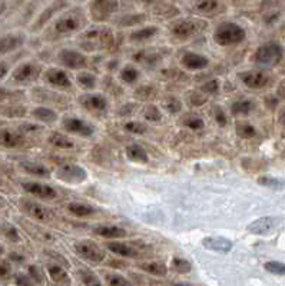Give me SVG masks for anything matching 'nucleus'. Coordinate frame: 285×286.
Wrapping results in <instances>:
<instances>
[{
  "mask_svg": "<svg viewBox=\"0 0 285 286\" xmlns=\"http://www.w3.org/2000/svg\"><path fill=\"white\" fill-rule=\"evenodd\" d=\"M56 175L60 180L67 182V183H80L87 177L85 169L76 163H65V165L59 166Z\"/></svg>",
  "mask_w": 285,
  "mask_h": 286,
  "instance_id": "0eeeda50",
  "label": "nucleus"
},
{
  "mask_svg": "<svg viewBox=\"0 0 285 286\" xmlns=\"http://www.w3.org/2000/svg\"><path fill=\"white\" fill-rule=\"evenodd\" d=\"M80 103L82 106H85L86 109L89 111H96V112H102L108 108V101L106 98L102 96V94H85L82 99H80Z\"/></svg>",
  "mask_w": 285,
  "mask_h": 286,
  "instance_id": "5701e85b",
  "label": "nucleus"
},
{
  "mask_svg": "<svg viewBox=\"0 0 285 286\" xmlns=\"http://www.w3.org/2000/svg\"><path fill=\"white\" fill-rule=\"evenodd\" d=\"M183 125L192 130H200L204 128V120L198 118V116H189V118L185 119Z\"/></svg>",
  "mask_w": 285,
  "mask_h": 286,
  "instance_id": "a18cd8bd",
  "label": "nucleus"
},
{
  "mask_svg": "<svg viewBox=\"0 0 285 286\" xmlns=\"http://www.w3.org/2000/svg\"><path fill=\"white\" fill-rule=\"evenodd\" d=\"M20 167L26 172L33 176H39V177H49L50 172L46 166L40 165V163H35V162H22Z\"/></svg>",
  "mask_w": 285,
  "mask_h": 286,
  "instance_id": "bb28decb",
  "label": "nucleus"
},
{
  "mask_svg": "<svg viewBox=\"0 0 285 286\" xmlns=\"http://www.w3.org/2000/svg\"><path fill=\"white\" fill-rule=\"evenodd\" d=\"M279 122H281L282 126H285V109L281 112V115H279Z\"/></svg>",
  "mask_w": 285,
  "mask_h": 286,
  "instance_id": "052dcab7",
  "label": "nucleus"
},
{
  "mask_svg": "<svg viewBox=\"0 0 285 286\" xmlns=\"http://www.w3.org/2000/svg\"><path fill=\"white\" fill-rule=\"evenodd\" d=\"M30 273H32V275L35 276V279H36L38 282H40V275H39V273H38V269L33 268V266H32V268H30Z\"/></svg>",
  "mask_w": 285,
  "mask_h": 286,
  "instance_id": "bf43d9fd",
  "label": "nucleus"
},
{
  "mask_svg": "<svg viewBox=\"0 0 285 286\" xmlns=\"http://www.w3.org/2000/svg\"><path fill=\"white\" fill-rule=\"evenodd\" d=\"M23 189L30 195H35L38 198L42 199H56L57 192L52 187V186L45 185V183H38V182H28V183H23Z\"/></svg>",
  "mask_w": 285,
  "mask_h": 286,
  "instance_id": "ddd939ff",
  "label": "nucleus"
},
{
  "mask_svg": "<svg viewBox=\"0 0 285 286\" xmlns=\"http://www.w3.org/2000/svg\"><path fill=\"white\" fill-rule=\"evenodd\" d=\"M139 268L145 272H148V273H151V275H156V276H165L168 272L166 266L159 263V262H146V263L139 265Z\"/></svg>",
  "mask_w": 285,
  "mask_h": 286,
  "instance_id": "473e14b6",
  "label": "nucleus"
},
{
  "mask_svg": "<svg viewBox=\"0 0 285 286\" xmlns=\"http://www.w3.org/2000/svg\"><path fill=\"white\" fill-rule=\"evenodd\" d=\"M5 10H6V3H5V2H0V16L5 13Z\"/></svg>",
  "mask_w": 285,
  "mask_h": 286,
  "instance_id": "680f3d73",
  "label": "nucleus"
},
{
  "mask_svg": "<svg viewBox=\"0 0 285 286\" xmlns=\"http://www.w3.org/2000/svg\"><path fill=\"white\" fill-rule=\"evenodd\" d=\"M172 286H192V285H189V283H175V285Z\"/></svg>",
  "mask_w": 285,
  "mask_h": 286,
  "instance_id": "e2e57ef3",
  "label": "nucleus"
},
{
  "mask_svg": "<svg viewBox=\"0 0 285 286\" xmlns=\"http://www.w3.org/2000/svg\"><path fill=\"white\" fill-rule=\"evenodd\" d=\"M214 118L217 120L219 126H225L228 123V119H227V115H225V111L221 108V106H215L214 108Z\"/></svg>",
  "mask_w": 285,
  "mask_h": 286,
  "instance_id": "09e8293b",
  "label": "nucleus"
},
{
  "mask_svg": "<svg viewBox=\"0 0 285 286\" xmlns=\"http://www.w3.org/2000/svg\"><path fill=\"white\" fill-rule=\"evenodd\" d=\"M172 266H173V269H175L176 272H179V273H188L191 269H192V265H191L189 262L181 258L173 259V260H172Z\"/></svg>",
  "mask_w": 285,
  "mask_h": 286,
  "instance_id": "a19ab883",
  "label": "nucleus"
},
{
  "mask_svg": "<svg viewBox=\"0 0 285 286\" xmlns=\"http://www.w3.org/2000/svg\"><path fill=\"white\" fill-rule=\"evenodd\" d=\"M182 65L189 70H201L209 65V59L207 56L195 53V52H185L181 57Z\"/></svg>",
  "mask_w": 285,
  "mask_h": 286,
  "instance_id": "f3484780",
  "label": "nucleus"
},
{
  "mask_svg": "<svg viewBox=\"0 0 285 286\" xmlns=\"http://www.w3.org/2000/svg\"><path fill=\"white\" fill-rule=\"evenodd\" d=\"M201 90L208 93V94H214V93H217L219 90V82L217 79H215V80H209V82H207L205 84H202Z\"/></svg>",
  "mask_w": 285,
  "mask_h": 286,
  "instance_id": "3c124183",
  "label": "nucleus"
},
{
  "mask_svg": "<svg viewBox=\"0 0 285 286\" xmlns=\"http://www.w3.org/2000/svg\"><path fill=\"white\" fill-rule=\"evenodd\" d=\"M83 45L89 47L90 50L95 49H105V47L112 46L114 43V33L111 29H106L104 26H96L86 30L82 33Z\"/></svg>",
  "mask_w": 285,
  "mask_h": 286,
  "instance_id": "20e7f679",
  "label": "nucleus"
},
{
  "mask_svg": "<svg viewBox=\"0 0 285 286\" xmlns=\"http://www.w3.org/2000/svg\"><path fill=\"white\" fill-rule=\"evenodd\" d=\"M65 8H66V0H55L53 3H50L48 8L39 15V18L36 19V22H35L33 29L38 30V29H40L42 26H45L46 23H49V22L53 19L55 15H59L60 12H63Z\"/></svg>",
  "mask_w": 285,
  "mask_h": 286,
  "instance_id": "9b49d317",
  "label": "nucleus"
},
{
  "mask_svg": "<svg viewBox=\"0 0 285 286\" xmlns=\"http://www.w3.org/2000/svg\"><path fill=\"white\" fill-rule=\"evenodd\" d=\"M125 152H126V156H128L129 160L141 162V163H146V162H148V153H146V150H145L142 146L136 145V143L128 145L126 149H125Z\"/></svg>",
  "mask_w": 285,
  "mask_h": 286,
  "instance_id": "a878e982",
  "label": "nucleus"
},
{
  "mask_svg": "<svg viewBox=\"0 0 285 286\" xmlns=\"http://www.w3.org/2000/svg\"><path fill=\"white\" fill-rule=\"evenodd\" d=\"M136 3H139V5H142L145 8H156L159 3H161L162 0H135Z\"/></svg>",
  "mask_w": 285,
  "mask_h": 286,
  "instance_id": "6e6d98bb",
  "label": "nucleus"
},
{
  "mask_svg": "<svg viewBox=\"0 0 285 286\" xmlns=\"http://www.w3.org/2000/svg\"><path fill=\"white\" fill-rule=\"evenodd\" d=\"M62 126L67 132L79 135V136H85V138L92 136L93 132H95L92 125H89L87 122L79 119V118H66V119H63V122H62Z\"/></svg>",
  "mask_w": 285,
  "mask_h": 286,
  "instance_id": "9d476101",
  "label": "nucleus"
},
{
  "mask_svg": "<svg viewBox=\"0 0 285 286\" xmlns=\"http://www.w3.org/2000/svg\"><path fill=\"white\" fill-rule=\"evenodd\" d=\"M67 211L72 213V215H75V216L85 218V216H89V215L95 213V208H92L89 205H85V203L72 202L67 205Z\"/></svg>",
  "mask_w": 285,
  "mask_h": 286,
  "instance_id": "cd10ccee",
  "label": "nucleus"
},
{
  "mask_svg": "<svg viewBox=\"0 0 285 286\" xmlns=\"http://www.w3.org/2000/svg\"><path fill=\"white\" fill-rule=\"evenodd\" d=\"M242 83L251 89H262L269 83V76L265 72H245L239 74Z\"/></svg>",
  "mask_w": 285,
  "mask_h": 286,
  "instance_id": "4468645a",
  "label": "nucleus"
},
{
  "mask_svg": "<svg viewBox=\"0 0 285 286\" xmlns=\"http://www.w3.org/2000/svg\"><path fill=\"white\" fill-rule=\"evenodd\" d=\"M57 57H59V62L69 69H82L87 66L86 56L73 49H62Z\"/></svg>",
  "mask_w": 285,
  "mask_h": 286,
  "instance_id": "6e6552de",
  "label": "nucleus"
},
{
  "mask_svg": "<svg viewBox=\"0 0 285 286\" xmlns=\"http://www.w3.org/2000/svg\"><path fill=\"white\" fill-rule=\"evenodd\" d=\"M106 280L111 286H133L126 277L121 276V275H116V273H112V275H108L106 276Z\"/></svg>",
  "mask_w": 285,
  "mask_h": 286,
  "instance_id": "c03bdc74",
  "label": "nucleus"
},
{
  "mask_svg": "<svg viewBox=\"0 0 285 286\" xmlns=\"http://www.w3.org/2000/svg\"><path fill=\"white\" fill-rule=\"evenodd\" d=\"M2 253H3V248L0 246V255H2Z\"/></svg>",
  "mask_w": 285,
  "mask_h": 286,
  "instance_id": "69168bd1",
  "label": "nucleus"
},
{
  "mask_svg": "<svg viewBox=\"0 0 285 286\" xmlns=\"http://www.w3.org/2000/svg\"><path fill=\"white\" fill-rule=\"evenodd\" d=\"M22 205V209L23 212L28 213L30 218L36 219V221L48 222L52 216V213L49 212L48 209L42 205H39L36 202H32V201H23L20 203Z\"/></svg>",
  "mask_w": 285,
  "mask_h": 286,
  "instance_id": "dca6fc26",
  "label": "nucleus"
},
{
  "mask_svg": "<svg viewBox=\"0 0 285 286\" xmlns=\"http://www.w3.org/2000/svg\"><path fill=\"white\" fill-rule=\"evenodd\" d=\"M208 26L207 20L192 16V18H178L175 19L169 26L171 35L176 40H188L191 37H195L204 32Z\"/></svg>",
  "mask_w": 285,
  "mask_h": 286,
  "instance_id": "f03ea898",
  "label": "nucleus"
},
{
  "mask_svg": "<svg viewBox=\"0 0 285 286\" xmlns=\"http://www.w3.org/2000/svg\"><path fill=\"white\" fill-rule=\"evenodd\" d=\"M32 115H33V118L38 120H42V122H45V123H50V122H55L57 118L56 112L52 111V109H49V108H36L35 111L32 112Z\"/></svg>",
  "mask_w": 285,
  "mask_h": 286,
  "instance_id": "2f4dec72",
  "label": "nucleus"
},
{
  "mask_svg": "<svg viewBox=\"0 0 285 286\" xmlns=\"http://www.w3.org/2000/svg\"><path fill=\"white\" fill-rule=\"evenodd\" d=\"M235 129H237L238 136H241V138H244V139L254 138V136H255V133H257L255 128H254L252 125L247 123V122H238L237 126H235Z\"/></svg>",
  "mask_w": 285,
  "mask_h": 286,
  "instance_id": "f704fd0d",
  "label": "nucleus"
},
{
  "mask_svg": "<svg viewBox=\"0 0 285 286\" xmlns=\"http://www.w3.org/2000/svg\"><path fill=\"white\" fill-rule=\"evenodd\" d=\"M25 43L23 33H9L6 36L0 37V55H6L10 52L18 50Z\"/></svg>",
  "mask_w": 285,
  "mask_h": 286,
  "instance_id": "2eb2a0df",
  "label": "nucleus"
},
{
  "mask_svg": "<svg viewBox=\"0 0 285 286\" xmlns=\"http://www.w3.org/2000/svg\"><path fill=\"white\" fill-rule=\"evenodd\" d=\"M125 129L128 130V132H131V133L142 135V133L146 132V126L142 125V123H139V122H129V123L125 125Z\"/></svg>",
  "mask_w": 285,
  "mask_h": 286,
  "instance_id": "de8ad7c7",
  "label": "nucleus"
},
{
  "mask_svg": "<svg viewBox=\"0 0 285 286\" xmlns=\"http://www.w3.org/2000/svg\"><path fill=\"white\" fill-rule=\"evenodd\" d=\"M247 32L235 22H222L214 30V40L219 46H234L244 42Z\"/></svg>",
  "mask_w": 285,
  "mask_h": 286,
  "instance_id": "7ed1b4c3",
  "label": "nucleus"
},
{
  "mask_svg": "<svg viewBox=\"0 0 285 286\" xmlns=\"http://www.w3.org/2000/svg\"><path fill=\"white\" fill-rule=\"evenodd\" d=\"M49 270V275L50 277L59 283V285H69V282H70V279L67 276V273L65 272V269H62L60 266H56V265H50L48 268Z\"/></svg>",
  "mask_w": 285,
  "mask_h": 286,
  "instance_id": "c756f323",
  "label": "nucleus"
},
{
  "mask_svg": "<svg viewBox=\"0 0 285 286\" xmlns=\"http://www.w3.org/2000/svg\"><path fill=\"white\" fill-rule=\"evenodd\" d=\"M143 118L146 120H149V122H161L162 115L156 106H148L143 111Z\"/></svg>",
  "mask_w": 285,
  "mask_h": 286,
  "instance_id": "79ce46f5",
  "label": "nucleus"
},
{
  "mask_svg": "<svg viewBox=\"0 0 285 286\" xmlns=\"http://www.w3.org/2000/svg\"><path fill=\"white\" fill-rule=\"evenodd\" d=\"M8 72H9V66L6 65L5 62H2V60H0V80H2V79L8 74Z\"/></svg>",
  "mask_w": 285,
  "mask_h": 286,
  "instance_id": "4d7b16f0",
  "label": "nucleus"
},
{
  "mask_svg": "<svg viewBox=\"0 0 285 286\" xmlns=\"http://www.w3.org/2000/svg\"><path fill=\"white\" fill-rule=\"evenodd\" d=\"M146 20V16L142 13H136V15H126L119 20L121 26H139Z\"/></svg>",
  "mask_w": 285,
  "mask_h": 286,
  "instance_id": "c9c22d12",
  "label": "nucleus"
},
{
  "mask_svg": "<svg viewBox=\"0 0 285 286\" xmlns=\"http://www.w3.org/2000/svg\"><path fill=\"white\" fill-rule=\"evenodd\" d=\"M278 94H279V98L285 99V80H282L278 86Z\"/></svg>",
  "mask_w": 285,
  "mask_h": 286,
  "instance_id": "13d9d810",
  "label": "nucleus"
},
{
  "mask_svg": "<svg viewBox=\"0 0 285 286\" xmlns=\"http://www.w3.org/2000/svg\"><path fill=\"white\" fill-rule=\"evenodd\" d=\"M10 268L9 262L8 260H0V277H8L10 275Z\"/></svg>",
  "mask_w": 285,
  "mask_h": 286,
  "instance_id": "5fc2aeb1",
  "label": "nucleus"
},
{
  "mask_svg": "<svg viewBox=\"0 0 285 286\" xmlns=\"http://www.w3.org/2000/svg\"><path fill=\"white\" fill-rule=\"evenodd\" d=\"M138 77H139V72L131 65L125 66L124 69H122V72H121V79H122L124 82H126V83H133V82H136Z\"/></svg>",
  "mask_w": 285,
  "mask_h": 286,
  "instance_id": "e433bc0d",
  "label": "nucleus"
},
{
  "mask_svg": "<svg viewBox=\"0 0 285 286\" xmlns=\"http://www.w3.org/2000/svg\"><path fill=\"white\" fill-rule=\"evenodd\" d=\"M278 223L276 218L272 216H264V218H259L257 221H254L252 223L248 225V231L251 233H255V235H265L269 233Z\"/></svg>",
  "mask_w": 285,
  "mask_h": 286,
  "instance_id": "6ab92c4d",
  "label": "nucleus"
},
{
  "mask_svg": "<svg viewBox=\"0 0 285 286\" xmlns=\"http://www.w3.org/2000/svg\"><path fill=\"white\" fill-rule=\"evenodd\" d=\"M16 285L18 286H35L33 280L26 275H18L16 276Z\"/></svg>",
  "mask_w": 285,
  "mask_h": 286,
  "instance_id": "864d4df0",
  "label": "nucleus"
},
{
  "mask_svg": "<svg viewBox=\"0 0 285 286\" xmlns=\"http://www.w3.org/2000/svg\"><path fill=\"white\" fill-rule=\"evenodd\" d=\"M0 231H2V233H3L8 239L12 240V242H18V240H20L19 232H18V229H16L13 225H10V223H3V225L0 226Z\"/></svg>",
  "mask_w": 285,
  "mask_h": 286,
  "instance_id": "4c0bfd02",
  "label": "nucleus"
},
{
  "mask_svg": "<svg viewBox=\"0 0 285 286\" xmlns=\"http://www.w3.org/2000/svg\"><path fill=\"white\" fill-rule=\"evenodd\" d=\"M282 55H284L282 47L278 43L271 42V43H265V45L258 47L257 52L254 53V62L264 67H272L281 62Z\"/></svg>",
  "mask_w": 285,
  "mask_h": 286,
  "instance_id": "423d86ee",
  "label": "nucleus"
},
{
  "mask_svg": "<svg viewBox=\"0 0 285 286\" xmlns=\"http://www.w3.org/2000/svg\"><path fill=\"white\" fill-rule=\"evenodd\" d=\"M49 143L53 145V146H56V148L59 149H72L75 146L73 142H72L70 139L66 138V136H63V135H60V133H53V135H50V136H49Z\"/></svg>",
  "mask_w": 285,
  "mask_h": 286,
  "instance_id": "72a5a7b5",
  "label": "nucleus"
},
{
  "mask_svg": "<svg viewBox=\"0 0 285 286\" xmlns=\"http://www.w3.org/2000/svg\"><path fill=\"white\" fill-rule=\"evenodd\" d=\"M138 62H142V63H156L159 60V56L155 52H149V50H143L141 53L135 56Z\"/></svg>",
  "mask_w": 285,
  "mask_h": 286,
  "instance_id": "ea45409f",
  "label": "nucleus"
},
{
  "mask_svg": "<svg viewBox=\"0 0 285 286\" xmlns=\"http://www.w3.org/2000/svg\"><path fill=\"white\" fill-rule=\"evenodd\" d=\"M46 80L52 86H56L60 89H69L72 86V80L63 70L60 69H50L46 72Z\"/></svg>",
  "mask_w": 285,
  "mask_h": 286,
  "instance_id": "412c9836",
  "label": "nucleus"
},
{
  "mask_svg": "<svg viewBox=\"0 0 285 286\" xmlns=\"http://www.w3.org/2000/svg\"><path fill=\"white\" fill-rule=\"evenodd\" d=\"M86 26V13L80 8L60 12L52 22L50 32L53 36H67L76 33Z\"/></svg>",
  "mask_w": 285,
  "mask_h": 286,
  "instance_id": "f257e3e1",
  "label": "nucleus"
},
{
  "mask_svg": "<svg viewBox=\"0 0 285 286\" xmlns=\"http://www.w3.org/2000/svg\"><path fill=\"white\" fill-rule=\"evenodd\" d=\"M158 33H159V29L156 28V26H152V25L142 26V28L133 30L132 33L129 35V40L131 42H145V40L151 39V37L158 35Z\"/></svg>",
  "mask_w": 285,
  "mask_h": 286,
  "instance_id": "b1692460",
  "label": "nucleus"
},
{
  "mask_svg": "<svg viewBox=\"0 0 285 286\" xmlns=\"http://www.w3.org/2000/svg\"><path fill=\"white\" fill-rule=\"evenodd\" d=\"M252 111H254V103L251 101H247V99L234 102L232 106H231V112H232V115H235V116L248 115V113H251Z\"/></svg>",
  "mask_w": 285,
  "mask_h": 286,
  "instance_id": "7c9ffc66",
  "label": "nucleus"
},
{
  "mask_svg": "<svg viewBox=\"0 0 285 286\" xmlns=\"http://www.w3.org/2000/svg\"><path fill=\"white\" fill-rule=\"evenodd\" d=\"M204 248L209 250H215V252H224L227 253L232 249V242L229 239H225L222 236H208L202 240Z\"/></svg>",
  "mask_w": 285,
  "mask_h": 286,
  "instance_id": "4be33fe9",
  "label": "nucleus"
},
{
  "mask_svg": "<svg viewBox=\"0 0 285 286\" xmlns=\"http://www.w3.org/2000/svg\"><path fill=\"white\" fill-rule=\"evenodd\" d=\"M265 270H268L269 273H274V275H285V265L281 262H266L264 265Z\"/></svg>",
  "mask_w": 285,
  "mask_h": 286,
  "instance_id": "37998d69",
  "label": "nucleus"
},
{
  "mask_svg": "<svg viewBox=\"0 0 285 286\" xmlns=\"http://www.w3.org/2000/svg\"><path fill=\"white\" fill-rule=\"evenodd\" d=\"M80 277H82V280H83V283H85L86 286H102L101 285V282H99V279H98L93 273H90V272L82 270V272H80Z\"/></svg>",
  "mask_w": 285,
  "mask_h": 286,
  "instance_id": "49530a36",
  "label": "nucleus"
},
{
  "mask_svg": "<svg viewBox=\"0 0 285 286\" xmlns=\"http://www.w3.org/2000/svg\"><path fill=\"white\" fill-rule=\"evenodd\" d=\"M165 108L171 113H178L182 109V103L179 99L176 98H168V101L165 103Z\"/></svg>",
  "mask_w": 285,
  "mask_h": 286,
  "instance_id": "8fccbe9b",
  "label": "nucleus"
},
{
  "mask_svg": "<svg viewBox=\"0 0 285 286\" xmlns=\"http://www.w3.org/2000/svg\"><path fill=\"white\" fill-rule=\"evenodd\" d=\"M77 82L86 89H93L96 86V77L95 74H92L90 72H85V73H79Z\"/></svg>",
  "mask_w": 285,
  "mask_h": 286,
  "instance_id": "58836bf2",
  "label": "nucleus"
},
{
  "mask_svg": "<svg viewBox=\"0 0 285 286\" xmlns=\"http://www.w3.org/2000/svg\"><path fill=\"white\" fill-rule=\"evenodd\" d=\"M23 143V136L18 130L0 129V146L8 149L19 148Z\"/></svg>",
  "mask_w": 285,
  "mask_h": 286,
  "instance_id": "aec40b11",
  "label": "nucleus"
},
{
  "mask_svg": "<svg viewBox=\"0 0 285 286\" xmlns=\"http://www.w3.org/2000/svg\"><path fill=\"white\" fill-rule=\"evenodd\" d=\"M2 206H5V201H3L2 196H0V208H2Z\"/></svg>",
  "mask_w": 285,
  "mask_h": 286,
  "instance_id": "0e129e2a",
  "label": "nucleus"
},
{
  "mask_svg": "<svg viewBox=\"0 0 285 286\" xmlns=\"http://www.w3.org/2000/svg\"><path fill=\"white\" fill-rule=\"evenodd\" d=\"M192 9L198 16H214L222 9V0H194Z\"/></svg>",
  "mask_w": 285,
  "mask_h": 286,
  "instance_id": "f8f14e48",
  "label": "nucleus"
},
{
  "mask_svg": "<svg viewBox=\"0 0 285 286\" xmlns=\"http://www.w3.org/2000/svg\"><path fill=\"white\" fill-rule=\"evenodd\" d=\"M39 74V67L35 63H23L16 67V70L13 72V80L19 82V83H25V82H30L35 80Z\"/></svg>",
  "mask_w": 285,
  "mask_h": 286,
  "instance_id": "a211bd4d",
  "label": "nucleus"
},
{
  "mask_svg": "<svg viewBox=\"0 0 285 286\" xmlns=\"http://www.w3.org/2000/svg\"><path fill=\"white\" fill-rule=\"evenodd\" d=\"M108 248L116 255H121V256H125V258H135L136 256V250L131 248L129 245H126V243L112 242V243L108 245Z\"/></svg>",
  "mask_w": 285,
  "mask_h": 286,
  "instance_id": "c85d7f7f",
  "label": "nucleus"
},
{
  "mask_svg": "<svg viewBox=\"0 0 285 286\" xmlns=\"http://www.w3.org/2000/svg\"><path fill=\"white\" fill-rule=\"evenodd\" d=\"M258 183L268 186V187H281V186H282L279 180L272 179V177H259V179H258Z\"/></svg>",
  "mask_w": 285,
  "mask_h": 286,
  "instance_id": "603ef678",
  "label": "nucleus"
},
{
  "mask_svg": "<svg viewBox=\"0 0 285 286\" xmlns=\"http://www.w3.org/2000/svg\"><path fill=\"white\" fill-rule=\"evenodd\" d=\"M75 250L80 256H83L90 262L99 263L105 259V252L96 243L90 242V240H83V242H77L75 245Z\"/></svg>",
  "mask_w": 285,
  "mask_h": 286,
  "instance_id": "1a4fd4ad",
  "label": "nucleus"
},
{
  "mask_svg": "<svg viewBox=\"0 0 285 286\" xmlns=\"http://www.w3.org/2000/svg\"><path fill=\"white\" fill-rule=\"evenodd\" d=\"M96 235L102 236V238H108V239H116V238H125L126 236V231L122 228H118V226H96L93 229Z\"/></svg>",
  "mask_w": 285,
  "mask_h": 286,
  "instance_id": "393cba45",
  "label": "nucleus"
},
{
  "mask_svg": "<svg viewBox=\"0 0 285 286\" xmlns=\"http://www.w3.org/2000/svg\"><path fill=\"white\" fill-rule=\"evenodd\" d=\"M121 0H90L87 13L96 22H106L118 13Z\"/></svg>",
  "mask_w": 285,
  "mask_h": 286,
  "instance_id": "39448f33",
  "label": "nucleus"
}]
</instances>
